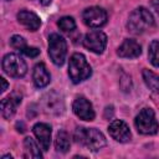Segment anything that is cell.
Here are the masks:
<instances>
[{"label": "cell", "mask_w": 159, "mask_h": 159, "mask_svg": "<svg viewBox=\"0 0 159 159\" xmlns=\"http://www.w3.org/2000/svg\"><path fill=\"white\" fill-rule=\"evenodd\" d=\"M45 99V108L46 112L48 113H60L63 109V102L61 99V97L56 93H50L47 94V97L43 98Z\"/></svg>", "instance_id": "cell-16"}, {"label": "cell", "mask_w": 159, "mask_h": 159, "mask_svg": "<svg viewBox=\"0 0 159 159\" xmlns=\"http://www.w3.org/2000/svg\"><path fill=\"white\" fill-rule=\"evenodd\" d=\"M32 132L41 147L42 150H48L51 144V127L46 123H36L32 128Z\"/></svg>", "instance_id": "cell-12"}, {"label": "cell", "mask_w": 159, "mask_h": 159, "mask_svg": "<svg viewBox=\"0 0 159 159\" xmlns=\"http://www.w3.org/2000/svg\"><path fill=\"white\" fill-rule=\"evenodd\" d=\"M10 45H11V47H14V48H16V50H24L25 47H26V41H25V39L22 37V36H20V35H14L11 39H10Z\"/></svg>", "instance_id": "cell-22"}, {"label": "cell", "mask_w": 159, "mask_h": 159, "mask_svg": "<svg viewBox=\"0 0 159 159\" xmlns=\"http://www.w3.org/2000/svg\"><path fill=\"white\" fill-rule=\"evenodd\" d=\"M24 148H25V155L24 157H26V158H42L40 148L34 142L32 138L27 137L24 139Z\"/></svg>", "instance_id": "cell-19"}, {"label": "cell", "mask_w": 159, "mask_h": 159, "mask_svg": "<svg viewBox=\"0 0 159 159\" xmlns=\"http://www.w3.org/2000/svg\"><path fill=\"white\" fill-rule=\"evenodd\" d=\"M83 46L87 50L99 55L107 46V35L102 31H91L86 34L83 39Z\"/></svg>", "instance_id": "cell-7"}, {"label": "cell", "mask_w": 159, "mask_h": 159, "mask_svg": "<svg viewBox=\"0 0 159 159\" xmlns=\"http://www.w3.org/2000/svg\"><path fill=\"white\" fill-rule=\"evenodd\" d=\"M37 1H39L41 5H45V6H46V5H48V4H50L52 0H37Z\"/></svg>", "instance_id": "cell-26"}, {"label": "cell", "mask_w": 159, "mask_h": 159, "mask_svg": "<svg viewBox=\"0 0 159 159\" xmlns=\"http://www.w3.org/2000/svg\"><path fill=\"white\" fill-rule=\"evenodd\" d=\"M150 5H152V7L157 11V14L159 15V0H152V1H150Z\"/></svg>", "instance_id": "cell-25"}, {"label": "cell", "mask_w": 159, "mask_h": 159, "mask_svg": "<svg viewBox=\"0 0 159 159\" xmlns=\"http://www.w3.org/2000/svg\"><path fill=\"white\" fill-rule=\"evenodd\" d=\"M21 52L24 55H26L27 57H31V58H34V57L40 55V50L37 47H29V46H26L24 50H21Z\"/></svg>", "instance_id": "cell-23"}, {"label": "cell", "mask_w": 159, "mask_h": 159, "mask_svg": "<svg viewBox=\"0 0 159 159\" xmlns=\"http://www.w3.org/2000/svg\"><path fill=\"white\" fill-rule=\"evenodd\" d=\"M75 140L80 144H82L83 147L88 148L92 152H97L99 149H102L103 147H106L107 140L104 138V135L102 134V132H99L96 128H83V127H78L75 130Z\"/></svg>", "instance_id": "cell-1"}, {"label": "cell", "mask_w": 159, "mask_h": 159, "mask_svg": "<svg viewBox=\"0 0 159 159\" xmlns=\"http://www.w3.org/2000/svg\"><path fill=\"white\" fill-rule=\"evenodd\" d=\"M154 25V17L152 15V12L140 6L137 7L135 10H133L128 17V22H127V27L132 34H143L144 31L149 30L152 26Z\"/></svg>", "instance_id": "cell-2"}, {"label": "cell", "mask_w": 159, "mask_h": 159, "mask_svg": "<svg viewBox=\"0 0 159 159\" xmlns=\"http://www.w3.org/2000/svg\"><path fill=\"white\" fill-rule=\"evenodd\" d=\"M17 20L21 25H24L27 30L30 31H37L41 26V20L40 17L32 12V11H29V10H20L17 12Z\"/></svg>", "instance_id": "cell-14"}, {"label": "cell", "mask_w": 159, "mask_h": 159, "mask_svg": "<svg viewBox=\"0 0 159 159\" xmlns=\"http://www.w3.org/2000/svg\"><path fill=\"white\" fill-rule=\"evenodd\" d=\"M148 57L154 67H159V41H152L149 45Z\"/></svg>", "instance_id": "cell-20"}, {"label": "cell", "mask_w": 159, "mask_h": 159, "mask_svg": "<svg viewBox=\"0 0 159 159\" xmlns=\"http://www.w3.org/2000/svg\"><path fill=\"white\" fill-rule=\"evenodd\" d=\"M32 81H34V83H35V86L37 88H43V87H46L50 83L51 76H50L46 66L42 62L37 63L34 67V71H32Z\"/></svg>", "instance_id": "cell-15"}, {"label": "cell", "mask_w": 159, "mask_h": 159, "mask_svg": "<svg viewBox=\"0 0 159 159\" xmlns=\"http://www.w3.org/2000/svg\"><path fill=\"white\" fill-rule=\"evenodd\" d=\"M91 75H92V68L87 62L86 57L80 52L73 53L68 62V76L71 81L73 83H80L89 78Z\"/></svg>", "instance_id": "cell-3"}, {"label": "cell", "mask_w": 159, "mask_h": 159, "mask_svg": "<svg viewBox=\"0 0 159 159\" xmlns=\"http://www.w3.org/2000/svg\"><path fill=\"white\" fill-rule=\"evenodd\" d=\"M0 82H1V88H0V92L2 93V92H5V91H6V88H7V86H9V84H7V82H6V80H5L4 77H1V78H0Z\"/></svg>", "instance_id": "cell-24"}, {"label": "cell", "mask_w": 159, "mask_h": 159, "mask_svg": "<svg viewBox=\"0 0 159 159\" xmlns=\"http://www.w3.org/2000/svg\"><path fill=\"white\" fill-rule=\"evenodd\" d=\"M21 103V96L17 94L16 92H14L12 94H10L9 97L4 98L0 103V108H1V114L5 119H10L15 112L17 106Z\"/></svg>", "instance_id": "cell-13"}, {"label": "cell", "mask_w": 159, "mask_h": 159, "mask_svg": "<svg viewBox=\"0 0 159 159\" xmlns=\"http://www.w3.org/2000/svg\"><path fill=\"white\" fill-rule=\"evenodd\" d=\"M2 70L10 77L20 78L27 72V65L25 60L17 53H7L2 58Z\"/></svg>", "instance_id": "cell-6"}, {"label": "cell", "mask_w": 159, "mask_h": 159, "mask_svg": "<svg viewBox=\"0 0 159 159\" xmlns=\"http://www.w3.org/2000/svg\"><path fill=\"white\" fill-rule=\"evenodd\" d=\"M71 147V142H70V135L65 130H60L56 135V139H55V148L57 152H61V153H66L68 152Z\"/></svg>", "instance_id": "cell-18"}, {"label": "cell", "mask_w": 159, "mask_h": 159, "mask_svg": "<svg viewBox=\"0 0 159 159\" xmlns=\"http://www.w3.org/2000/svg\"><path fill=\"white\" fill-rule=\"evenodd\" d=\"M72 109H73V113L80 118V119H83V120H93L94 119V111H93V107H92V103L86 99L84 97H77L75 101H73V104H72Z\"/></svg>", "instance_id": "cell-9"}, {"label": "cell", "mask_w": 159, "mask_h": 159, "mask_svg": "<svg viewBox=\"0 0 159 159\" xmlns=\"http://www.w3.org/2000/svg\"><path fill=\"white\" fill-rule=\"evenodd\" d=\"M57 25L65 32H71V31H73L76 29V22L73 20V17H71V16H63V17H61L58 20Z\"/></svg>", "instance_id": "cell-21"}, {"label": "cell", "mask_w": 159, "mask_h": 159, "mask_svg": "<svg viewBox=\"0 0 159 159\" xmlns=\"http://www.w3.org/2000/svg\"><path fill=\"white\" fill-rule=\"evenodd\" d=\"M142 76H143V80H144L147 87H148L152 92L159 93V76H158L157 73H154L153 71L147 70V68L143 70Z\"/></svg>", "instance_id": "cell-17"}, {"label": "cell", "mask_w": 159, "mask_h": 159, "mask_svg": "<svg viewBox=\"0 0 159 159\" xmlns=\"http://www.w3.org/2000/svg\"><path fill=\"white\" fill-rule=\"evenodd\" d=\"M67 55L66 40L58 34H51L48 36V56L56 66H62Z\"/></svg>", "instance_id": "cell-5"}, {"label": "cell", "mask_w": 159, "mask_h": 159, "mask_svg": "<svg viewBox=\"0 0 159 159\" xmlns=\"http://www.w3.org/2000/svg\"><path fill=\"white\" fill-rule=\"evenodd\" d=\"M82 20L89 27H101L107 22V12L99 6H91L82 12Z\"/></svg>", "instance_id": "cell-8"}, {"label": "cell", "mask_w": 159, "mask_h": 159, "mask_svg": "<svg viewBox=\"0 0 159 159\" xmlns=\"http://www.w3.org/2000/svg\"><path fill=\"white\" fill-rule=\"evenodd\" d=\"M108 133L114 140L119 143H127L130 140V130L128 125L120 119H116L109 124Z\"/></svg>", "instance_id": "cell-10"}, {"label": "cell", "mask_w": 159, "mask_h": 159, "mask_svg": "<svg viewBox=\"0 0 159 159\" xmlns=\"http://www.w3.org/2000/svg\"><path fill=\"white\" fill-rule=\"evenodd\" d=\"M140 53H142L140 45L132 39H125L117 50V55L122 58H135Z\"/></svg>", "instance_id": "cell-11"}, {"label": "cell", "mask_w": 159, "mask_h": 159, "mask_svg": "<svg viewBox=\"0 0 159 159\" xmlns=\"http://www.w3.org/2000/svg\"><path fill=\"white\" fill-rule=\"evenodd\" d=\"M134 124L137 130L144 135L155 134L159 129V124L155 119V114L150 108H143L135 117Z\"/></svg>", "instance_id": "cell-4"}]
</instances>
